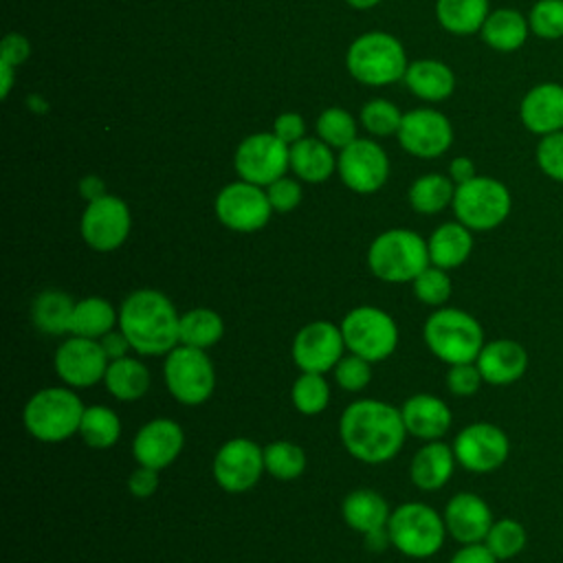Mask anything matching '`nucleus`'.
I'll return each mask as SVG.
<instances>
[{"mask_svg":"<svg viewBox=\"0 0 563 563\" xmlns=\"http://www.w3.org/2000/svg\"><path fill=\"white\" fill-rule=\"evenodd\" d=\"M317 132L319 139L325 141L330 147H347L352 141H356V125L350 112L343 108H328L317 119Z\"/></svg>","mask_w":563,"mask_h":563,"instance_id":"43","label":"nucleus"},{"mask_svg":"<svg viewBox=\"0 0 563 563\" xmlns=\"http://www.w3.org/2000/svg\"><path fill=\"white\" fill-rule=\"evenodd\" d=\"M482 40L499 51V53H512L521 48L530 35L528 15L519 13L517 9H497L490 11L486 22L482 24Z\"/></svg>","mask_w":563,"mask_h":563,"instance_id":"31","label":"nucleus"},{"mask_svg":"<svg viewBox=\"0 0 563 563\" xmlns=\"http://www.w3.org/2000/svg\"><path fill=\"white\" fill-rule=\"evenodd\" d=\"M108 363L110 361L97 339L75 334H68L53 354V369L57 378L73 389H86L103 383Z\"/></svg>","mask_w":563,"mask_h":563,"instance_id":"17","label":"nucleus"},{"mask_svg":"<svg viewBox=\"0 0 563 563\" xmlns=\"http://www.w3.org/2000/svg\"><path fill=\"white\" fill-rule=\"evenodd\" d=\"M158 473L161 471H156V468L136 464V468L128 475V490H130V495L136 497V499L152 497L158 490V484H161Z\"/></svg>","mask_w":563,"mask_h":563,"instance_id":"49","label":"nucleus"},{"mask_svg":"<svg viewBox=\"0 0 563 563\" xmlns=\"http://www.w3.org/2000/svg\"><path fill=\"white\" fill-rule=\"evenodd\" d=\"M26 55H29V44L22 35L11 33L4 37V42H2V62L4 64H11V66L20 64L22 59H26Z\"/></svg>","mask_w":563,"mask_h":563,"instance_id":"53","label":"nucleus"},{"mask_svg":"<svg viewBox=\"0 0 563 563\" xmlns=\"http://www.w3.org/2000/svg\"><path fill=\"white\" fill-rule=\"evenodd\" d=\"M402 422L409 435L418 440H442V435L449 433L453 424V413L451 407L435 394H411L402 405H400Z\"/></svg>","mask_w":563,"mask_h":563,"instance_id":"24","label":"nucleus"},{"mask_svg":"<svg viewBox=\"0 0 563 563\" xmlns=\"http://www.w3.org/2000/svg\"><path fill=\"white\" fill-rule=\"evenodd\" d=\"M273 207L266 191L260 185L238 180L229 183L216 196L218 220L238 233H253L268 224Z\"/></svg>","mask_w":563,"mask_h":563,"instance_id":"16","label":"nucleus"},{"mask_svg":"<svg viewBox=\"0 0 563 563\" xmlns=\"http://www.w3.org/2000/svg\"><path fill=\"white\" fill-rule=\"evenodd\" d=\"M341 332L347 352L369 363L389 358L400 341L396 319L378 306H356L341 319Z\"/></svg>","mask_w":563,"mask_h":563,"instance_id":"9","label":"nucleus"},{"mask_svg":"<svg viewBox=\"0 0 563 563\" xmlns=\"http://www.w3.org/2000/svg\"><path fill=\"white\" fill-rule=\"evenodd\" d=\"M266 196H268L273 211L288 213L301 202V187L297 180L282 176L266 187Z\"/></svg>","mask_w":563,"mask_h":563,"instance_id":"48","label":"nucleus"},{"mask_svg":"<svg viewBox=\"0 0 563 563\" xmlns=\"http://www.w3.org/2000/svg\"><path fill=\"white\" fill-rule=\"evenodd\" d=\"M429 264L427 240L411 229H387L367 249L369 273L387 284H411Z\"/></svg>","mask_w":563,"mask_h":563,"instance_id":"5","label":"nucleus"},{"mask_svg":"<svg viewBox=\"0 0 563 563\" xmlns=\"http://www.w3.org/2000/svg\"><path fill=\"white\" fill-rule=\"evenodd\" d=\"M73 308L75 299L68 292L59 288H46L40 290L31 301V321L40 332L62 336L70 332Z\"/></svg>","mask_w":563,"mask_h":563,"instance_id":"30","label":"nucleus"},{"mask_svg":"<svg viewBox=\"0 0 563 563\" xmlns=\"http://www.w3.org/2000/svg\"><path fill=\"white\" fill-rule=\"evenodd\" d=\"M530 33L539 40H561L563 37V0H537L528 11Z\"/></svg>","mask_w":563,"mask_h":563,"instance_id":"42","label":"nucleus"},{"mask_svg":"<svg viewBox=\"0 0 563 563\" xmlns=\"http://www.w3.org/2000/svg\"><path fill=\"white\" fill-rule=\"evenodd\" d=\"M347 352L339 323L314 319L301 325L290 343V358L299 372L328 374Z\"/></svg>","mask_w":563,"mask_h":563,"instance_id":"13","label":"nucleus"},{"mask_svg":"<svg viewBox=\"0 0 563 563\" xmlns=\"http://www.w3.org/2000/svg\"><path fill=\"white\" fill-rule=\"evenodd\" d=\"M372 365L369 361H365L363 356H356L352 352H345L343 358L334 365L332 374H334V383L350 394H358L363 391L369 383H372Z\"/></svg>","mask_w":563,"mask_h":563,"instance_id":"44","label":"nucleus"},{"mask_svg":"<svg viewBox=\"0 0 563 563\" xmlns=\"http://www.w3.org/2000/svg\"><path fill=\"white\" fill-rule=\"evenodd\" d=\"M132 216L128 205L110 194L90 200L79 220L81 240L97 253L117 251L130 235Z\"/></svg>","mask_w":563,"mask_h":563,"instance_id":"14","label":"nucleus"},{"mask_svg":"<svg viewBox=\"0 0 563 563\" xmlns=\"http://www.w3.org/2000/svg\"><path fill=\"white\" fill-rule=\"evenodd\" d=\"M422 341L446 365L473 363L486 343L482 323L471 312L453 306L435 308L424 319Z\"/></svg>","mask_w":563,"mask_h":563,"instance_id":"4","label":"nucleus"},{"mask_svg":"<svg viewBox=\"0 0 563 563\" xmlns=\"http://www.w3.org/2000/svg\"><path fill=\"white\" fill-rule=\"evenodd\" d=\"M405 81L416 97L427 101H442L455 88L453 70L438 59H418L409 64Z\"/></svg>","mask_w":563,"mask_h":563,"instance_id":"32","label":"nucleus"},{"mask_svg":"<svg viewBox=\"0 0 563 563\" xmlns=\"http://www.w3.org/2000/svg\"><path fill=\"white\" fill-rule=\"evenodd\" d=\"M233 163L242 180L268 187L290 167V147L275 134H251L238 145Z\"/></svg>","mask_w":563,"mask_h":563,"instance_id":"15","label":"nucleus"},{"mask_svg":"<svg viewBox=\"0 0 563 563\" xmlns=\"http://www.w3.org/2000/svg\"><path fill=\"white\" fill-rule=\"evenodd\" d=\"M264 473V446L244 435L222 442L211 460V475L216 484L231 495L255 488Z\"/></svg>","mask_w":563,"mask_h":563,"instance_id":"11","label":"nucleus"},{"mask_svg":"<svg viewBox=\"0 0 563 563\" xmlns=\"http://www.w3.org/2000/svg\"><path fill=\"white\" fill-rule=\"evenodd\" d=\"M114 328H119V308L110 299L90 295L75 301L68 334L99 341Z\"/></svg>","mask_w":563,"mask_h":563,"instance_id":"29","label":"nucleus"},{"mask_svg":"<svg viewBox=\"0 0 563 563\" xmlns=\"http://www.w3.org/2000/svg\"><path fill=\"white\" fill-rule=\"evenodd\" d=\"M119 330L139 356H165L180 339V312L158 288H136L119 306Z\"/></svg>","mask_w":563,"mask_h":563,"instance_id":"2","label":"nucleus"},{"mask_svg":"<svg viewBox=\"0 0 563 563\" xmlns=\"http://www.w3.org/2000/svg\"><path fill=\"white\" fill-rule=\"evenodd\" d=\"M389 545L407 559L435 556L449 537L444 517L422 501H405L391 508L387 521Z\"/></svg>","mask_w":563,"mask_h":563,"instance_id":"6","label":"nucleus"},{"mask_svg":"<svg viewBox=\"0 0 563 563\" xmlns=\"http://www.w3.org/2000/svg\"><path fill=\"white\" fill-rule=\"evenodd\" d=\"M451 207L455 220L471 231H493L510 216L512 196L501 180L490 176H475L468 183L455 185Z\"/></svg>","mask_w":563,"mask_h":563,"instance_id":"10","label":"nucleus"},{"mask_svg":"<svg viewBox=\"0 0 563 563\" xmlns=\"http://www.w3.org/2000/svg\"><path fill=\"white\" fill-rule=\"evenodd\" d=\"M519 119L523 128L532 134L548 136L563 130V84L541 81L532 86L521 103Z\"/></svg>","mask_w":563,"mask_h":563,"instance_id":"22","label":"nucleus"},{"mask_svg":"<svg viewBox=\"0 0 563 563\" xmlns=\"http://www.w3.org/2000/svg\"><path fill=\"white\" fill-rule=\"evenodd\" d=\"M84 409L86 405L73 387L51 385L31 394L22 409V422L31 438L57 444L79 433Z\"/></svg>","mask_w":563,"mask_h":563,"instance_id":"3","label":"nucleus"},{"mask_svg":"<svg viewBox=\"0 0 563 563\" xmlns=\"http://www.w3.org/2000/svg\"><path fill=\"white\" fill-rule=\"evenodd\" d=\"M99 343H101V347H103L108 361L123 358V356H128V354L132 352L130 341L125 339V334H123L119 328H114V330H110L108 334H103V336L99 339Z\"/></svg>","mask_w":563,"mask_h":563,"instance_id":"51","label":"nucleus"},{"mask_svg":"<svg viewBox=\"0 0 563 563\" xmlns=\"http://www.w3.org/2000/svg\"><path fill=\"white\" fill-rule=\"evenodd\" d=\"M400 121H402V114L398 112V108L385 99H372L361 110V123L365 125V130L378 136L398 132Z\"/></svg>","mask_w":563,"mask_h":563,"instance_id":"45","label":"nucleus"},{"mask_svg":"<svg viewBox=\"0 0 563 563\" xmlns=\"http://www.w3.org/2000/svg\"><path fill=\"white\" fill-rule=\"evenodd\" d=\"M429 260L444 271L460 268L473 253V231L462 222L440 224L427 240Z\"/></svg>","mask_w":563,"mask_h":563,"instance_id":"28","label":"nucleus"},{"mask_svg":"<svg viewBox=\"0 0 563 563\" xmlns=\"http://www.w3.org/2000/svg\"><path fill=\"white\" fill-rule=\"evenodd\" d=\"M451 446L457 466L477 475L501 468L510 455V440L506 431L499 424L484 420L462 427Z\"/></svg>","mask_w":563,"mask_h":563,"instance_id":"12","label":"nucleus"},{"mask_svg":"<svg viewBox=\"0 0 563 563\" xmlns=\"http://www.w3.org/2000/svg\"><path fill=\"white\" fill-rule=\"evenodd\" d=\"M488 0H438L435 15L438 22L455 35H471L482 31L488 18Z\"/></svg>","mask_w":563,"mask_h":563,"instance_id":"36","label":"nucleus"},{"mask_svg":"<svg viewBox=\"0 0 563 563\" xmlns=\"http://www.w3.org/2000/svg\"><path fill=\"white\" fill-rule=\"evenodd\" d=\"M391 508L387 499L372 488H354L341 501V517L347 528L367 537L387 530Z\"/></svg>","mask_w":563,"mask_h":563,"instance_id":"26","label":"nucleus"},{"mask_svg":"<svg viewBox=\"0 0 563 563\" xmlns=\"http://www.w3.org/2000/svg\"><path fill=\"white\" fill-rule=\"evenodd\" d=\"M336 169L345 187L356 194L378 191L389 176V161L380 145L367 139H356L341 150Z\"/></svg>","mask_w":563,"mask_h":563,"instance_id":"18","label":"nucleus"},{"mask_svg":"<svg viewBox=\"0 0 563 563\" xmlns=\"http://www.w3.org/2000/svg\"><path fill=\"white\" fill-rule=\"evenodd\" d=\"M486 385L506 387L523 378L528 369V352L515 339L486 341L475 358Z\"/></svg>","mask_w":563,"mask_h":563,"instance_id":"23","label":"nucleus"},{"mask_svg":"<svg viewBox=\"0 0 563 563\" xmlns=\"http://www.w3.org/2000/svg\"><path fill=\"white\" fill-rule=\"evenodd\" d=\"M103 385L108 394L119 402H136L141 400L152 385L150 367L139 356H123L108 363Z\"/></svg>","mask_w":563,"mask_h":563,"instance_id":"27","label":"nucleus"},{"mask_svg":"<svg viewBox=\"0 0 563 563\" xmlns=\"http://www.w3.org/2000/svg\"><path fill=\"white\" fill-rule=\"evenodd\" d=\"M457 466L453 446L442 440L424 442L409 462L411 484L424 493L440 490L449 484Z\"/></svg>","mask_w":563,"mask_h":563,"instance_id":"25","label":"nucleus"},{"mask_svg":"<svg viewBox=\"0 0 563 563\" xmlns=\"http://www.w3.org/2000/svg\"><path fill=\"white\" fill-rule=\"evenodd\" d=\"M413 297L431 308H442L446 306L451 292H453V282L449 271L429 264L413 282H411Z\"/></svg>","mask_w":563,"mask_h":563,"instance_id":"41","label":"nucleus"},{"mask_svg":"<svg viewBox=\"0 0 563 563\" xmlns=\"http://www.w3.org/2000/svg\"><path fill=\"white\" fill-rule=\"evenodd\" d=\"M396 134L400 145L409 154L420 158H435L444 154L453 141V128L449 119L442 112L429 110V108H420L402 114V121Z\"/></svg>","mask_w":563,"mask_h":563,"instance_id":"20","label":"nucleus"},{"mask_svg":"<svg viewBox=\"0 0 563 563\" xmlns=\"http://www.w3.org/2000/svg\"><path fill=\"white\" fill-rule=\"evenodd\" d=\"M449 176H451V180H453L455 185H462V183H468L471 178H475L477 174H475V165H473L471 158L457 156V158H453L451 165H449Z\"/></svg>","mask_w":563,"mask_h":563,"instance_id":"54","label":"nucleus"},{"mask_svg":"<svg viewBox=\"0 0 563 563\" xmlns=\"http://www.w3.org/2000/svg\"><path fill=\"white\" fill-rule=\"evenodd\" d=\"M484 385L482 372L477 367V363H457V365H449L446 372V389L457 396V398H471L479 391V387Z\"/></svg>","mask_w":563,"mask_h":563,"instance_id":"47","label":"nucleus"},{"mask_svg":"<svg viewBox=\"0 0 563 563\" xmlns=\"http://www.w3.org/2000/svg\"><path fill=\"white\" fill-rule=\"evenodd\" d=\"M345 64L350 75L367 86L394 84L407 73L402 44L383 31L358 35L347 48Z\"/></svg>","mask_w":563,"mask_h":563,"instance_id":"7","label":"nucleus"},{"mask_svg":"<svg viewBox=\"0 0 563 563\" xmlns=\"http://www.w3.org/2000/svg\"><path fill=\"white\" fill-rule=\"evenodd\" d=\"M380 0H347V4H352V7H356V9H369V7H374V4H378Z\"/></svg>","mask_w":563,"mask_h":563,"instance_id":"56","label":"nucleus"},{"mask_svg":"<svg viewBox=\"0 0 563 563\" xmlns=\"http://www.w3.org/2000/svg\"><path fill=\"white\" fill-rule=\"evenodd\" d=\"M303 130H306L303 119L299 114H295V112H284L273 123V134L277 139H282L286 145H292L299 139H303Z\"/></svg>","mask_w":563,"mask_h":563,"instance_id":"50","label":"nucleus"},{"mask_svg":"<svg viewBox=\"0 0 563 563\" xmlns=\"http://www.w3.org/2000/svg\"><path fill=\"white\" fill-rule=\"evenodd\" d=\"M290 402L301 416H319L330 405V383L325 374L301 372L290 385Z\"/></svg>","mask_w":563,"mask_h":563,"instance_id":"39","label":"nucleus"},{"mask_svg":"<svg viewBox=\"0 0 563 563\" xmlns=\"http://www.w3.org/2000/svg\"><path fill=\"white\" fill-rule=\"evenodd\" d=\"M106 191H103V185H101V180L99 178H95V176H88L84 183H81V196L90 202V200H95V198H99V196H103Z\"/></svg>","mask_w":563,"mask_h":563,"instance_id":"55","label":"nucleus"},{"mask_svg":"<svg viewBox=\"0 0 563 563\" xmlns=\"http://www.w3.org/2000/svg\"><path fill=\"white\" fill-rule=\"evenodd\" d=\"M453 196H455V183L451 180V176H442V174L420 176L409 187L411 209L424 216L440 213L442 209L453 205Z\"/></svg>","mask_w":563,"mask_h":563,"instance_id":"37","label":"nucleus"},{"mask_svg":"<svg viewBox=\"0 0 563 563\" xmlns=\"http://www.w3.org/2000/svg\"><path fill=\"white\" fill-rule=\"evenodd\" d=\"M290 169L306 183H323L334 172V156L325 141L299 139L290 145Z\"/></svg>","mask_w":563,"mask_h":563,"instance_id":"34","label":"nucleus"},{"mask_svg":"<svg viewBox=\"0 0 563 563\" xmlns=\"http://www.w3.org/2000/svg\"><path fill=\"white\" fill-rule=\"evenodd\" d=\"M222 336H224V319L213 308L196 306L180 312V330H178L180 345L209 352L213 345L222 341Z\"/></svg>","mask_w":563,"mask_h":563,"instance_id":"33","label":"nucleus"},{"mask_svg":"<svg viewBox=\"0 0 563 563\" xmlns=\"http://www.w3.org/2000/svg\"><path fill=\"white\" fill-rule=\"evenodd\" d=\"M528 543V532L526 528L512 519V517H501V519H495L486 539H484V545L504 563V561H510L515 556H519L523 552Z\"/></svg>","mask_w":563,"mask_h":563,"instance_id":"40","label":"nucleus"},{"mask_svg":"<svg viewBox=\"0 0 563 563\" xmlns=\"http://www.w3.org/2000/svg\"><path fill=\"white\" fill-rule=\"evenodd\" d=\"M84 444L95 451L112 449L121 438V418L106 405H88L81 416L79 433Z\"/></svg>","mask_w":563,"mask_h":563,"instance_id":"35","label":"nucleus"},{"mask_svg":"<svg viewBox=\"0 0 563 563\" xmlns=\"http://www.w3.org/2000/svg\"><path fill=\"white\" fill-rule=\"evenodd\" d=\"M449 563H501L484 543H473V545H462Z\"/></svg>","mask_w":563,"mask_h":563,"instance_id":"52","label":"nucleus"},{"mask_svg":"<svg viewBox=\"0 0 563 563\" xmlns=\"http://www.w3.org/2000/svg\"><path fill=\"white\" fill-rule=\"evenodd\" d=\"M444 526L451 539H455L460 545H473V543H484L495 517L490 506L486 504L484 497L477 493H455L444 510Z\"/></svg>","mask_w":563,"mask_h":563,"instance_id":"21","label":"nucleus"},{"mask_svg":"<svg viewBox=\"0 0 563 563\" xmlns=\"http://www.w3.org/2000/svg\"><path fill=\"white\" fill-rule=\"evenodd\" d=\"M163 380L176 402L198 407L205 405L216 391V367L207 350L178 343L165 354Z\"/></svg>","mask_w":563,"mask_h":563,"instance_id":"8","label":"nucleus"},{"mask_svg":"<svg viewBox=\"0 0 563 563\" xmlns=\"http://www.w3.org/2000/svg\"><path fill=\"white\" fill-rule=\"evenodd\" d=\"M534 158L548 178L563 183V130L541 136L534 150Z\"/></svg>","mask_w":563,"mask_h":563,"instance_id":"46","label":"nucleus"},{"mask_svg":"<svg viewBox=\"0 0 563 563\" xmlns=\"http://www.w3.org/2000/svg\"><path fill=\"white\" fill-rule=\"evenodd\" d=\"M308 466L306 451L292 440H273L264 446V468L279 482H292Z\"/></svg>","mask_w":563,"mask_h":563,"instance_id":"38","label":"nucleus"},{"mask_svg":"<svg viewBox=\"0 0 563 563\" xmlns=\"http://www.w3.org/2000/svg\"><path fill=\"white\" fill-rule=\"evenodd\" d=\"M185 449V431L172 418H152L132 438V457L141 466L163 471L172 466Z\"/></svg>","mask_w":563,"mask_h":563,"instance_id":"19","label":"nucleus"},{"mask_svg":"<svg viewBox=\"0 0 563 563\" xmlns=\"http://www.w3.org/2000/svg\"><path fill=\"white\" fill-rule=\"evenodd\" d=\"M400 407L378 398L352 400L339 418L343 449L363 464H385L394 460L407 440Z\"/></svg>","mask_w":563,"mask_h":563,"instance_id":"1","label":"nucleus"}]
</instances>
